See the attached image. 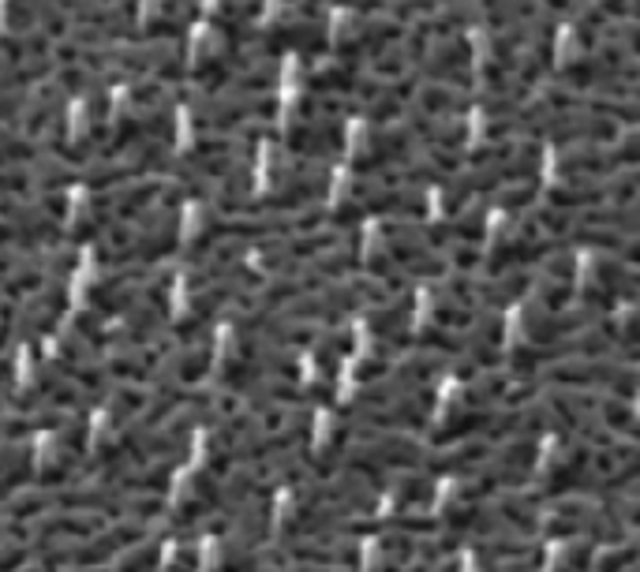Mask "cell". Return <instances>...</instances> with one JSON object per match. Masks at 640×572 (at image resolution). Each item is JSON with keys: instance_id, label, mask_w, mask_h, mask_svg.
<instances>
[{"instance_id": "1", "label": "cell", "mask_w": 640, "mask_h": 572, "mask_svg": "<svg viewBox=\"0 0 640 572\" xmlns=\"http://www.w3.org/2000/svg\"><path fill=\"white\" fill-rule=\"evenodd\" d=\"M592 561H596V550L592 543H585V547H569L562 561L555 565V572H588L592 569Z\"/></svg>"}]
</instances>
